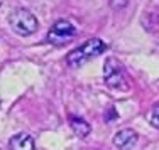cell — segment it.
Instances as JSON below:
<instances>
[{
    "instance_id": "5b68a950",
    "label": "cell",
    "mask_w": 159,
    "mask_h": 150,
    "mask_svg": "<svg viewBox=\"0 0 159 150\" xmlns=\"http://www.w3.org/2000/svg\"><path fill=\"white\" fill-rule=\"evenodd\" d=\"M135 144H137V133L132 128H124L113 137V145L119 150H130Z\"/></svg>"
},
{
    "instance_id": "9c48e42d",
    "label": "cell",
    "mask_w": 159,
    "mask_h": 150,
    "mask_svg": "<svg viewBox=\"0 0 159 150\" xmlns=\"http://www.w3.org/2000/svg\"><path fill=\"white\" fill-rule=\"evenodd\" d=\"M108 3H110L112 9L120 10V9H124V7H125L127 3H129V0H108Z\"/></svg>"
},
{
    "instance_id": "3957f363",
    "label": "cell",
    "mask_w": 159,
    "mask_h": 150,
    "mask_svg": "<svg viewBox=\"0 0 159 150\" xmlns=\"http://www.w3.org/2000/svg\"><path fill=\"white\" fill-rule=\"evenodd\" d=\"M9 24L19 36H31L37 31V19L25 9H16L9 15Z\"/></svg>"
},
{
    "instance_id": "7a4b0ae2",
    "label": "cell",
    "mask_w": 159,
    "mask_h": 150,
    "mask_svg": "<svg viewBox=\"0 0 159 150\" xmlns=\"http://www.w3.org/2000/svg\"><path fill=\"white\" fill-rule=\"evenodd\" d=\"M103 78L105 83L113 89H122L125 91L129 89V83H127V74L124 66L120 64L119 59L115 58H108L103 64Z\"/></svg>"
},
{
    "instance_id": "52a82bcc",
    "label": "cell",
    "mask_w": 159,
    "mask_h": 150,
    "mask_svg": "<svg viewBox=\"0 0 159 150\" xmlns=\"http://www.w3.org/2000/svg\"><path fill=\"white\" fill-rule=\"evenodd\" d=\"M70 126L75 132V135H78V137H86L90 133V130H92L85 120L78 118V117H70Z\"/></svg>"
},
{
    "instance_id": "8992f818",
    "label": "cell",
    "mask_w": 159,
    "mask_h": 150,
    "mask_svg": "<svg viewBox=\"0 0 159 150\" xmlns=\"http://www.w3.org/2000/svg\"><path fill=\"white\" fill-rule=\"evenodd\" d=\"M10 150H36L34 138L29 133H17L10 138Z\"/></svg>"
},
{
    "instance_id": "30bf717a",
    "label": "cell",
    "mask_w": 159,
    "mask_h": 150,
    "mask_svg": "<svg viewBox=\"0 0 159 150\" xmlns=\"http://www.w3.org/2000/svg\"><path fill=\"white\" fill-rule=\"evenodd\" d=\"M2 3H3V0H0V7H2Z\"/></svg>"
},
{
    "instance_id": "277c9868",
    "label": "cell",
    "mask_w": 159,
    "mask_h": 150,
    "mask_svg": "<svg viewBox=\"0 0 159 150\" xmlns=\"http://www.w3.org/2000/svg\"><path fill=\"white\" fill-rule=\"evenodd\" d=\"M75 36H76V27L71 22L61 19V20L54 22V25L49 29L48 41L54 46H61V44H66L68 41H71Z\"/></svg>"
},
{
    "instance_id": "ba28073f",
    "label": "cell",
    "mask_w": 159,
    "mask_h": 150,
    "mask_svg": "<svg viewBox=\"0 0 159 150\" xmlns=\"http://www.w3.org/2000/svg\"><path fill=\"white\" fill-rule=\"evenodd\" d=\"M149 123L154 126V128L159 130V105H156V106L152 108V111H151V115H149Z\"/></svg>"
},
{
    "instance_id": "6da1fadb",
    "label": "cell",
    "mask_w": 159,
    "mask_h": 150,
    "mask_svg": "<svg viewBox=\"0 0 159 150\" xmlns=\"http://www.w3.org/2000/svg\"><path fill=\"white\" fill-rule=\"evenodd\" d=\"M105 49H107V44L102 39L93 37V39H88L85 44H81L80 47L71 51L70 54L66 56V62L70 67H80V66L85 64V62H88L90 59L103 54Z\"/></svg>"
}]
</instances>
